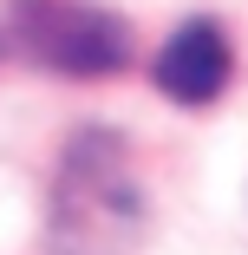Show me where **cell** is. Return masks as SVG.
I'll use <instances>...</instances> for the list:
<instances>
[{
  "label": "cell",
  "instance_id": "6da1fadb",
  "mask_svg": "<svg viewBox=\"0 0 248 255\" xmlns=\"http://www.w3.org/2000/svg\"><path fill=\"white\" fill-rule=\"evenodd\" d=\"M151 223L131 150L118 131H72L66 157L53 170V203H46V255H131Z\"/></svg>",
  "mask_w": 248,
  "mask_h": 255
},
{
  "label": "cell",
  "instance_id": "7a4b0ae2",
  "mask_svg": "<svg viewBox=\"0 0 248 255\" xmlns=\"http://www.w3.org/2000/svg\"><path fill=\"white\" fill-rule=\"evenodd\" d=\"M13 46L33 66H53L66 79H105L131 66V20L91 0H13Z\"/></svg>",
  "mask_w": 248,
  "mask_h": 255
},
{
  "label": "cell",
  "instance_id": "3957f363",
  "mask_svg": "<svg viewBox=\"0 0 248 255\" xmlns=\"http://www.w3.org/2000/svg\"><path fill=\"white\" fill-rule=\"evenodd\" d=\"M229 72H235V59H229V39L216 20H183L170 33V46L157 53V92L170 105H216Z\"/></svg>",
  "mask_w": 248,
  "mask_h": 255
}]
</instances>
